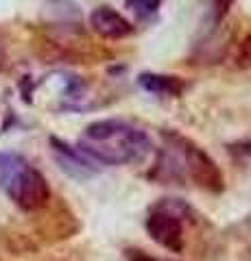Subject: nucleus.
<instances>
[{"mask_svg":"<svg viewBox=\"0 0 251 261\" xmlns=\"http://www.w3.org/2000/svg\"><path fill=\"white\" fill-rule=\"evenodd\" d=\"M27 166V161H24L20 154L15 152H0V187L5 190V185L11 181L13 174L18 172L20 168Z\"/></svg>","mask_w":251,"mask_h":261,"instance_id":"7","label":"nucleus"},{"mask_svg":"<svg viewBox=\"0 0 251 261\" xmlns=\"http://www.w3.org/2000/svg\"><path fill=\"white\" fill-rule=\"evenodd\" d=\"M125 3L140 20L153 18V15L157 13V9H159V0H125Z\"/></svg>","mask_w":251,"mask_h":261,"instance_id":"8","label":"nucleus"},{"mask_svg":"<svg viewBox=\"0 0 251 261\" xmlns=\"http://www.w3.org/2000/svg\"><path fill=\"white\" fill-rule=\"evenodd\" d=\"M51 146H53V154H55V159H57L59 168L63 172H68L70 176L90 178L92 174L99 172V166H96L92 159H87L75 146H68L66 142L57 140V137H51Z\"/></svg>","mask_w":251,"mask_h":261,"instance_id":"4","label":"nucleus"},{"mask_svg":"<svg viewBox=\"0 0 251 261\" xmlns=\"http://www.w3.org/2000/svg\"><path fill=\"white\" fill-rule=\"evenodd\" d=\"M212 3H214L216 13H218V15H225V13H227L230 7L234 5V0H212Z\"/></svg>","mask_w":251,"mask_h":261,"instance_id":"10","label":"nucleus"},{"mask_svg":"<svg viewBox=\"0 0 251 261\" xmlns=\"http://www.w3.org/2000/svg\"><path fill=\"white\" fill-rule=\"evenodd\" d=\"M131 261H164V259H157V257H149V255H144V252H135L133 259Z\"/></svg>","mask_w":251,"mask_h":261,"instance_id":"11","label":"nucleus"},{"mask_svg":"<svg viewBox=\"0 0 251 261\" xmlns=\"http://www.w3.org/2000/svg\"><path fill=\"white\" fill-rule=\"evenodd\" d=\"M90 27L101 37H107V39H125L133 33V24L123 13H118L116 9H111L107 5L96 7L90 13Z\"/></svg>","mask_w":251,"mask_h":261,"instance_id":"5","label":"nucleus"},{"mask_svg":"<svg viewBox=\"0 0 251 261\" xmlns=\"http://www.w3.org/2000/svg\"><path fill=\"white\" fill-rule=\"evenodd\" d=\"M147 92L151 94H157V96H179L181 89H184V83L177 76H166V74H140L138 79Z\"/></svg>","mask_w":251,"mask_h":261,"instance_id":"6","label":"nucleus"},{"mask_svg":"<svg viewBox=\"0 0 251 261\" xmlns=\"http://www.w3.org/2000/svg\"><path fill=\"white\" fill-rule=\"evenodd\" d=\"M5 192L9 198L24 211H37L42 209L48 198H51V190L44 174L39 170L24 166L13 174V178L5 185Z\"/></svg>","mask_w":251,"mask_h":261,"instance_id":"2","label":"nucleus"},{"mask_svg":"<svg viewBox=\"0 0 251 261\" xmlns=\"http://www.w3.org/2000/svg\"><path fill=\"white\" fill-rule=\"evenodd\" d=\"M238 65L240 68H251V35L240 44V50H238Z\"/></svg>","mask_w":251,"mask_h":261,"instance_id":"9","label":"nucleus"},{"mask_svg":"<svg viewBox=\"0 0 251 261\" xmlns=\"http://www.w3.org/2000/svg\"><path fill=\"white\" fill-rule=\"evenodd\" d=\"M171 142H175V146H171V150H175V168L181 174H188L192 181H197L210 192L223 190V174L203 150L179 135H171Z\"/></svg>","mask_w":251,"mask_h":261,"instance_id":"1","label":"nucleus"},{"mask_svg":"<svg viewBox=\"0 0 251 261\" xmlns=\"http://www.w3.org/2000/svg\"><path fill=\"white\" fill-rule=\"evenodd\" d=\"M147 233L151 235V240L159 244L162 248L181 252L184 250V226L179 216H175L168 209H153L147 218Z\"/></svg>","mask_w":251,"mask_h":261,"instance_id":"3","label":"nucleus"}]
</instances>
